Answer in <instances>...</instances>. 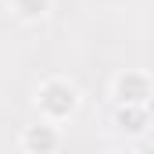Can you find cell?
I'll return each instance as SVG.
<instances>
[{"label": "cell", "mask_w": 154, "mask_h": 154, "mask_svg": "<svg viewBox=\"0 0 154 154\" xmlns=\"http://www.w3.org/2000/svg\"><path fill=\"white\" fill-rule=\"evenodd\" d=\"M111 104H147L154 100V79L147 68H118L108 82Z\"/></svg>", "instance_id": "obj_2"}, {"label": "cell", "mask_w": 154, "mask_h": 154, "mask_svg": "<svg viewBox=\"0 0 154 154\" xmlns=\"http://www.w3.org/2000/svg\"><path fill=\"white\" fill-rule=\"evenodd\" d=\"M7 11H11V18L22 22V25H39V22L50 18L54 0H7Z\"/></svg>", "instance_id": "obj_5"}, {"label": "cell", "mask_w": 154, "mask_h": 154, "mask_svg": "<svg viewBox=\"0 0 154 154\" xmlns=\"http://www.w3.org/2000/svg\"><path fill=\"white\" fill-rule=\"evenodd\" d=\"M32 108H36L39 122L50 125H65L82 111V90L72 75H47L32 93Z\"/></svg>", "instance_id": "obj_1"}, {"label": "cell", "mask_w": 154, "mask_h": 154, "mask_svg": "<svg viewBox=\"0 0 154 154\" xmlns=\"http://www.w3.org/2000/svg\"><path fill=\"white\" fill-rule=\"evenodd\" d=\"M65 129L50 122H29L18 129V154H61Z\"/></svg>", "instance_id": "obj_4"}, {"label": "cell", "mask_w": 154, "mask_h": 154, "mask_svg": "<svg viewBox=\"0 0 154 154\" xmlns=\"http://www.w3.org/2000/svg\"><path fill=\"white\" fill-rule=\"evenodd\" d=\"M104 154H143V151L133 147V143H125V147H111V151H104Z\"/></svg>", "instance_id": "obj_6"}, {"label": "cell", "mask_w": 154, "mask_h": 154, "mask_svg": "<svg viewBox=\"0 0 154 154\" xmlns=\"http://www.w3.org/2000/svg\"><path fill=\"white\" fill-rule=\"evenodd\" d=\"M111 133L122 136L125 143H140L151 133V108L147 104H111Z\"/></svg>", "instance_id": "obj_3"}]
</instances>
